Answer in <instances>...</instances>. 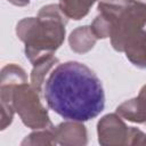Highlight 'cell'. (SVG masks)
<instances>
[{"label": "cell", "mask_w": 146, "mask_h": 146, "mask_svg": "<svg viewBox=\"0 0 146 146\" xmlns=\"http://www.w3.org/2000/svg\"><path fill=\"white\" fill-rule=\"evenodd\" d=\"M42 95L48 107L65 120L86 122L98 116L105 107L99 78L87 65L74 60L52 68Z\"/></svg>", "instance_id": "6da1fadb"}, {"label": "cell", "mask_w": 146, "mask_h": 146, "mask_svg": "<svg viewBox=\"0 0 146 146\" xmlns=\"http://www.w3.org/2000/svg\"><path fill=\"white\" fill-rule=\"evenodd\" d=\"M98 13L111 29V44L131 64L146 68V6L135 0H99Z\"/></svg>", "instance_id": "7a4b0ae2"}, {"label": "cell", "mask_w": 146, "mask_h": 146, "mask_svg": "<svg viewBox=\"0 0 146 146\" xmlns=\"http://www.w3.org/2000/svg\"><path fill=\"white\" fill-rule=\"evenodd\" d=\"M68 18L58 5L43 6L36 17H26L16 25V34L25 44V56L35 65L51 56L65 40Z\"/></svg>", "instance_id": "3957f363"}, {"label": "cell", "mask_w": 146, "mask_h": 146, "mask_svg": "<svg viewBox=\"0 0 146 146\" xmlns=\"http://www.w3.org/2000/svg\"><path fill=\"white\" fill-rule=\"evenodd\" d=\"M40 94L31 86L24 82L15 87L13 92V106L22 122L30 129H43L51 125L48 111L42 105Z\"/></svg>", "instance_id": "277c9868"}, {"label": "cell", "mask_w": 146, "mask_h": 146, "mask_svg": "<svg viewBox=\"0 0 146 146\" xmlns=\"http://www.w3.org/2000/svg\"><path fill=\"white\" fill-rule=\"evenodd\" d=\"M27 82L25 71L16 65L8 64L2 67L0 76V100H1V130H5L13 121L15 108L13 106V92L17 84Z\"/></svg>", "instance_id": "5b68a950"}, {"label": "cell", "mask_w": 146, "mask_h": 146, "mask_svg": "<svg viewBox=\"0 0 146 146\" xmlns=\"http://www.w3.org/2000/svg\"><path fill=\"white\" fill-rule=\"evenodd\" d=\"M97 133L100 145H129L130 141V127L117 113L104 115L97 123Z\"/></svg>", "instance_id": "8992f818"}, {"label": "cell", "mask_w": 146, "mask_h": 146, "mask_svg": "<svg viewBox=\"0 0 146 146\" xmlns=\"http://www.w3.org/2000/svg\"><path fill=\"white\" fill-rule=\"evenodd\" d=\"M57 144L64 146H82L88 143L86 127L80 121L67 120L56 127Z\"/></svg>", "instance_id": "52a82bcc"}, {"label": "cell", "mask_w": 146, "mask_h": 146, "mask_svg": "<svg viewBox=\"0 0 146 146\" xmlns=\"http://www.w3.org/2000/svg\"><path fill=\"white\" fill-rule=\"evenodd\" d=\"M116 113L129 122L146 124V84L141 87L137 97L120 104Z\"/></svg>", "instance_id": "ba28073f"}, {"label": "cell", "mask_w": 146, "mask_h": 146, "mask_svg": "<svg viewBox=\"0 0 146 146\" xmlns=\"http://www.w3.org/2000/svg\"><path fill=\"white\" fill-rule=\"evenodd\" d=\"M97 40L98 39L92 32L91 26L88 25L76 27L68 36L70 48L76 54H86L90 51L95 47Z\"/></svg>", "instance_id": "9c48e42d"}, {"label": "cell", "mask_w": 146, "mask_h": 146, "mask_svg": "<svg viewBox=\"0 0 146 146\" xmlns=\"http://www.w3.org/2000/svg\"><path fill=\"white\" fill-rule=\"evenodd\" d=\"M59 64V60L57 57L51 56L35 65H33V70L31 72L30 82L31 86L41 95L43 92V86L46 82V79L48 78L49 73L52 71V68Z\"/></svg>", "instance_id": "30bf717a"}, {"label": "cell", "mask_w": 146, "mask_h": 146, "mask_svg": "<svg viewBox=\"0 0 146 146\" xmlns=\"http://www.w3.org/2000/svg\"><path fill=\"white\" fill-rule=\"evenodd\" d=\"M99 0H59V8L67 18L79 21L88 15L91 7Z\"/></svg>", "instance_id": "8fae6325"}, {"label": "cell", "mask_w": 146, "mask_h": 146, "mask_svg": "<svg viewBox=\"0 0 146 146\" xmlns=\"http://www.w3.org/2000/svg\"><path fill=\"white\" fill-rule=\"evenodd\" d=\"M21 144L22 145H56L57 144L56 127L51 124L47 128L38 129L36 131H33L32 133L26 136Z\"/></svg>", "instance_id": "7c38bea8"}, {"label": "cell", "mask_w": 146, "mask_h": 146, "mask_svg": "<svg viewBox=\"0 0 146 146\" xmlns=\"http://www.w3.org/2000/svg\"><path fill=\"white\" fill-rule=\"evenodd\" d=\"M7 1L13 3L14 6H18V7H24L30 3V0H7Z\"/></svg>", "instance_id": "4fadbf2b"}, {"label": "cell", "mask_w": 146, "mask_h": 146, "mask_svg": "<svg viewBox=\"0 0 146 146\" xmlns=\"http://www.w3.org/2000/svg\"><path fill=\"white\" fill-rule=\"evenodd\" d=\"M141 145H146V133H145V137H144V139H143V144Z\"/></svg>", "instance_id": "5bb4252c"}]
</instances>
